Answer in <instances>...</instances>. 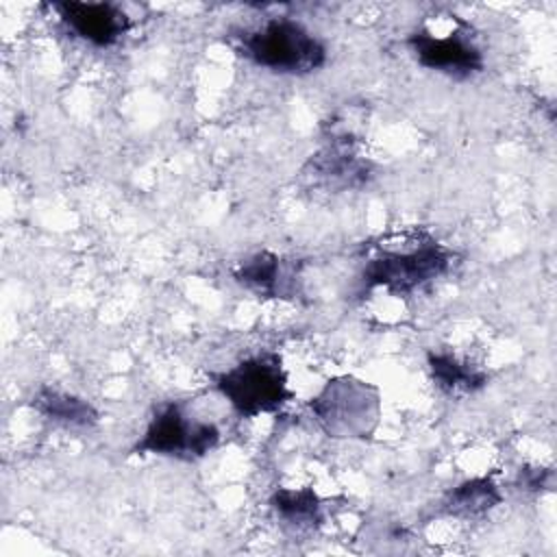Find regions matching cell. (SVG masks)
<instances>
[{"label": "cell", "instance_id": "6da1fadb", "mask_svg": "<svg viewBox=\"0 0 557 557\" xmlns=\"http://www.w3.org/2000/svg\"><path fill=\"white\" fill-rule=\"evenodd\" d=\"M235 50L252 65L287 76H307L326 63V46L292 17H270L257 28L239 30Z\"/></svg>", "mask_w": 557, "mask_h": 557}, {"label": "cell", "instance_id": "7a4b0ae2", "mask_svg": "<svg viewBox=\"0 0 557 557\" xmlns=\"http://www.w3.org/2000/svg\"><path fill=\"white\" fill-rule=\"evenodd\" d=\"M213 385L239 418L274 413L294 396L283 359L272 350L250 355L233 368L213 374Z\"/></svg>", "mask_w": 557, "mask_h": 557}, {"label": "cell", "instance_id": "3957f363", "mask_svg": "<svg viewBox=\"0 0 557 557\" xmlns=\"http://www.w3.org/2000/svg\"><path fill=\"white\" fill-rule=\"evenodd\" d=\"M453 255L433 237L418 235V242L400 248H379L368 259L361 283L368 289L383 287L392 296H407L448 272Z\"/></svg>", "mask_w": 557, "mask_h": 557}, {"label": "cell", "instance_id": "277c9868", "mask_svg": "<svg viewBox=\"0 0 557 557\" xmlns=\"http://www.w3.org/2000/svg\"><path fill=\"white\" fill-rule=\"evenodd\" d=\"M309 409L329 437L368 440L381 418V394L366 381L337 376L324 383Z\"/></svg>", "mask_w": 557, "mask_h": 557}, {"label": "cell", "instance_id": "5b68a950", "mask_svg": "<svg viewBox=\"0 0 557 557\" xmlns=\"http://www.w3.org/2000/svg\"><path fill=\"white\" fill-rule=\"evenodd\" d=\"M220 444V429L213 422L191 420L181 403H163L152 411L133 455H157L181 461H198Z\"/></svg>", "mask_w": 557, "mask_h": 557}, {"label": "cell", "instance_id": "8992f818", "mask_svg": "<svg viewBox=\"0 0 557 557\" xmlns=\"http://www.w3.org/2000/svg\"><path fill=\"white\" fill-rule=\"evenodd\" d=\"M407 46L422 67L446 74L455 81L472 78L485 67L483 50L463 22L444 35H437L431 28H416L409 33Z\"/></svg>", "mask_w": 557, "mask_h": 557}, {"label": "cell", "instance_id": "52a82bcc", "mask_svg": "<svg viewBox=\"0 0 557 557\" xmlns=\"http://www.w3.org/2000/svg\"><path fill=\"white\" fill-rule=\"evenodd\" d=\"M52 9L74 37L94 48H111L131 30V17L113 2L63 0Z\"/></svg>", "mask_w": 557, "mask_h": 557}, {"label": "cell", "instance_id": "ba28073f", "mask_svg": "<svg viewBox=\"0 0 557 557\" xmlns=\"http://www.w3.org/2000/svg\"><path fill=\"white\" fill-rule=\"evenodd\" d=\"M30 407L46 420L61 426L87 429L98 422V409L89 400L48 385L39 387L33 394Z\"/></svg>", "mask_w": 557, "mask_h": 557}, {"label": "cell", "instance_id": "9c48e42d", "mask_svg": "<svg viewBox=\"0 0 557 557\" xmlns=\"http://www.w3.org/2000/svg\"><path fill=\"white\" fill-rule=\"evenodd\" d=\"M426 366L431 381L444 394H474L487 385V372L459 359L448 350H429Z\"/></svg>", "mask_w": 557, "mask_h": 557}, {"label": "cell", "instance_id": "30bf717a", "mask_svg": "<svg viewBox=\"0 0 557 557\" xmlns=\"http://www.w3.org/2000/svg\"><path fill=\"white\" fill-rule=\"evenodd\" d=\"M503 500L498 485L490 476L466 479L446 492L442 511L453 518H481Z\"/></svg>", "mask_w": 557, "mask_h": 557}, {"label": "cell", "instance_id": "8fae6325", "mask_svg": "<svg viewBox=\"0 0 557 557\" xmlns=\"http://www.w3.org/2000/svg\"><path fill=\"white\" fill-rule=\"evenodd\" d=\"M270 505L283 524L298 531L315 529L322 522V500L311 487H278L270 496Z\"/></svg>", "mask_w": 557, "mask_h": 557}, {"label": "cell", "instance_id": "7c38bea8", "mask_svg": "<svg viewBox=\"0 0 557 557\" xmlns=\"http://www.w3.org/2000/svg\"><path fill=\"white\" fill-rule=\"evenodd\" d=\"M283 270H281V259L274 252L261 250L252 257H248L246 261L239 263V268L233 270V278L268 298H278L283 296Z\"/></svg>", "mask_w": 557, "mask_h": 557}, {"label": "cell", "instance_id": "4fadbf2b", "mask_svg": "<svg viewBox=\"0 0 557 557\" xmlns=\"http://www.w3.org/2000/svg\"><path fill=\"white\" fill-rule=\"evenodd\" d=\"M313 174L326 181H333L342 187L361 185L368 181L370 165L366 161H359L350 150L346 148H331L322 154H315L311 159Z\"/></svg>", "mask_w": 557, "mask_h": 557}, {"label": "cell", "instance_id": "5bb4252c", "mask_svg": "<svg viewBox=\"0 0 557 557\" xmlns=\"http://www.w3.org/2000/svg\"><path fill=\"white\" fill-rule=\"evenodd\" d=\"M518 485H522L529 492H540V490H550L553 485V470L550 468H520L518 472Z\"/></svg>", "mask_w": 557, "mask_h": 557}]
</instances>
